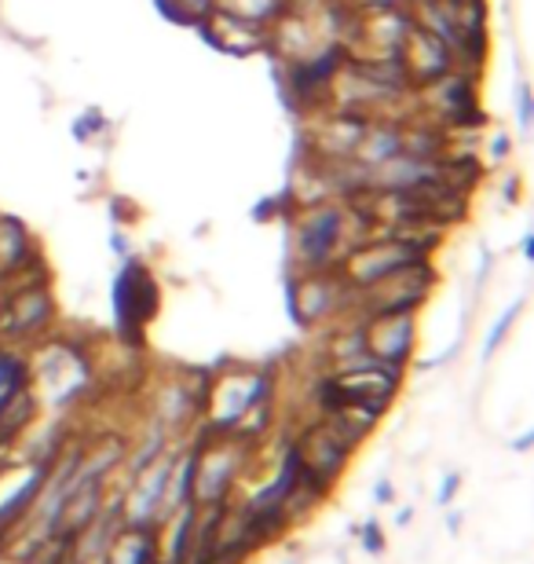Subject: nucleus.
Wrapping results in <instances>:
<instances>
[{
	"mask_svg": "<svg viewBox=\"0 0 534 564\" xmlns=\"http://www.w3.org/2000/svg\"><path fill=\"white\" fill-rule=\"evenodd\" d=\"M271 375L268 370H238V375H224L220 381H212V389L206 392V408L209 411V436H231L238 422L260 403L271 400Z\"/></svg>",
	"mask_w": 534,
	"mask_h": 564,
	"instance_id": "f257e3e1",
	"label": "nucleus"
},
{
	"mask_svg": "<svg viewBox=\"0 0 534 564\" xmlns=\"http://www.w3.org/2000/svg\"><path fill=\"white\" fill-rule=\"evenodd\" d=\"M249 444L235 436H209L198 444V466H195V502L198 506H220L231 502L238 488V477L246 469Z\"/></svg>",
	"mask_w": 534,
	"mask_h": 564,
	"instance_id": "f03ea898",
	"label": "nucleus"
},
{
	"mask_svg": "<svg viewBox=\"0 0 534 564\" xmlns=\"http://www.w3.org/2000/svg\"><path fill=\"white\" fill-rule=\"evenodd\" d=\"M425 253L417 242L411 239H378L370 246H362V250H356L351 257H345V279L351 282V290H370L378 286V282H384L389 275H400L406 272V268L422 264Z\"/></svg>",
	"mask_w": 534,
	"mask_h": 564,
	"instance_id": "7ed1b4c3",
	"label": "nucleus"
},
{
	"mask_svg": "<svg viewBox=\"0 0 534 564\" xmlns=\"http://www.w3.org/2000/svg\"><path fill=\"white\" fill-rule=\"evenodd\" d=\"M359 330H362V345H367V352L378 359V364L403 370L406 359L414 356V341H417L414 312H370L367 319L359 323Z\"/></svg>",
	"mask_w": 534,
	"mask_h": 564,
	"instance_id": "20e7f679",
	"label": "nucleus"
},
{
	"mask_svg": "<svg viewBox=\"0 0 534 564\" xmlns=\"http://www.w3.org/2000/svg\"><path fill=\"white\" fill-rule=\"evenodd\" d=\"M345 239V213L334 206H315L297 224V246L301 264L308 272H323L337 261V246Z\"/></svg>",
	"mask_w": 534,
	"mask_h": 564,
	"instance_id": "39448f33",
	"label": "nucleus"
},
{
	"mask_svg": "<svg viewBox=\"0 0 534 564\" xmlns=\"http://www.w3.org/2000/svg\"><path fill=\"white\" fill-rule=\"evenodd\" d=\"M293 455H297L301 469L308 473L312 480H319L334 491V484L340 480V473H345L348 458H351V447L340 444V440L319 422V425L304 429V436L293 444Z\"/></svg>",
	"mask_w": 534,
	"mask_h": 564,
	"instance_id": "423d86ee",
	"label": "nucleus"
},
{
	"mask_svg": "<svg viewBox=\"0 0 534 564\" xmlns=\"http://www.w3.org/2000/svg\"><path fill=\"white\" fill-rule=\"evenodd\" d=\"M293 315H297V323L312 326L319 319H329L334 312L345 308V301L351 297V282L348 279H334L329 275V268L323 272H308L297 286H293Z\"/></svg>",
	"mask_w": 534,
	"mask_h": 564,
	"instance_id": "0eeeda50",
	"label": "nucleus"
},
{
	"mask_svg": "<svg viewBox=\"0 0 534 564\" xmlns=\"http://www.w3.org/2000/svg\"><path fill=\"white\" fill-rule=\"evenodd\" d=\"M400 63L406 70V82H414V85H428V82H436V77L454 70L450 48L436 37V33L417 26V22L411 26V33H406V41L400 48Z\"/></svg>",
	"mask_w": 534,
	"mask_h": 564,
	"instance_id": "6e6552de",
	"label": "nucleus"
},
{
	"mask_svg": "<svg viewBox=\"0 0 534 564\" xmlns=\"http://www.w3.org/2000/svg\"><path fill=\"white\" fill-rule=\"evenodd\" d=\"M201 26L209 30V41L216 44V48H224L227 55H253V52L271 44V30L257 26V22L238 19L224 8H212Z\"/></svg>",
	"mask_w": 534,
	"mask_h": 564,
	"instance_id": "1a4fd4ad",
	"label": "nucleus"
},
{
	"mask_svg": "<svg viewBox=\"0 0 534 564\" xmlns=\"http://www.w3.org/2000/svg\"><path fill=\"white\" fill-rule=\"evenodd\" d=\"M52 319V297L44 286H30L15 293V297L8 301V308L0 312V337H8V341H19V337H30L44 330Z\"/></svg>",
	"mask_w": 534,
	"mask_h": 564,
	"instance_id": "9d476101",
	"label": "nucleus"
},
{
	"mask_svg": "<svg viewBox=\"0 0 534 564\" xmlns=\"http://www.w3.org/2000/svg\"><path fill=\"white\" fill-rule=\"evenodd\" d=\"M157 312V290L151 275L143 272H124L118 286V319L124 326V334H140V326Z\"/></svg>",
	"mask_w": 534,
	"mask_h": 564,
	"instance_id": "9b49d317",
	"label": "nucleus"
},
{
	"mask_svg": "<svg viewBox=\"0 0 534 564\" xmlns=\"http://www.w3.org/2000/svg\"><path fill=\"white\" fill-rule=\"evenodd\" d=\"M154 561H157V528L121 524L103 564H154Z\"/></svg>",
	"mask_w": 534,
	"mask_h": 564,
	"instance_id": "f8f14e48",
	"label": "nucleus"
},
{
	"mask_svg": "<svg viewBox=\"0 0 534 564\" xmlns=\"http://www.w3.org/2000/svg\"><path fill=\"white\" fill-rule=\"evenodd\" d=\"M216 8L231 11V15L246 22H257V26H264V30H271L290 11L286 0H216Z\"/></svg>",
	"mask_w": 534,
	"mask_h": 564,
	"instance_id": "ddd939ff",
	"label": "nucleus"
},
{
	"mask_svg": "<svg viewBox=\"0 0 534 564\" xmlns=\"http://www.w3.org/2000/svg\"><path fill=\"white\" fill-rule=\"evenodd\" d=\"M30 386V367L26 359L19 352H11V348H0V400L15 397Z\"/></svg>",
	"mask_w": 534,
	"mask_h": 564,
	"instance_id": "4468645a",
	"label": "nucleus"
},
{
	"mask_svg": "<svg viewBox=\"0 0 534 564\" xmlns=\"http://www.w3.org/2000/svg\"><path fill=\"white\" fill-rule=\"evenodd\" d=\"M157 4L165 8V15H173L179 22H195V26H201V22L209 19V11L216 8V0H157Z\"/></svg>",
	"mask_w": 534,
	"mask_h": 564,
	"instance_id": "2eb2a0df",
	"label": "nucleus"
},
{
	"mask_svg": "<svg viewBox=\"0 0 534 564\" xmlns=\"http://www.w3.org/2000/svg\"><path fill=\"white\" fill-rule=\"evenodd\" d=\"M356 535H359V546L367 550L370 557H381L384 550H389V539H384V528L373 521V517H367L362 524H356Z\"/></svg>",
	"mask_w": 534,
	"mask_h": 564,
	"instance_id": "dca6fc26",
	"label": "nucleus"
},
{
	"mask_svg": "<svg viewBox=\"0 0 534 564\" xmlns=\"http://www.w3.org/2000/svg\"><path fill=\"white\" fill-rule=\"evenodd\" d=\"M520 308H524V301H516L513 308H505L502 312V319H498L494 326H491V334H487V341H483V359H491L494 352H498V345L505 341V334H509V326L516 323V315H520Z\"/></svg>",
	"mask_w": 534,
	"mask_h": 564,
	"instance_id": "f3484780",
	"label": "nucleus"
},
{
	"mask_svg": "<svg viewBox=\"0 0 534 564\" xmlns=\"http://www.w3.org/2000/svg\"><path fill=\"white\" fill-rule=\"evenodd\" d=\"M458 491H461V473H443L439 491H436V506H439V510H447V506L458 499Z\"/></svg>",
	"mask_w": 534,
	"mask_h": 564,
	"instance_id": "a211bd4d",
	"label": "nucleus"
},
{
	"mask_svg": "<svg viewBox=\"0 0 534 564\" xmlns=\"http://www.w3.org/2000/svg\"><path fill=\"white\" fill-rule=\"evenodd\" d=\"M373 502H378V506H392L395 502V484L392 480H378V484H373Z\"/></svg>",
	"mask_w": 534,
	"mask_h": 564,
	"instance_id": "6ab92c4d",
	"label": "nucleus"
},
{
	"mask_svg": "<svg viewBox=\"0 0 534 564\" xmlns=\"http://www.w3.org/2000/svg\"><path fill=\"white\" fill-rule=\"evenodd\" d=\"M362 8H403L406 0H359Z\"/></svg>",
	"mask_w": 534,
	"mask_h": 564,
	"instance_id": "aec40b11",
	"label": "nucleus"
},
{
	"mask_svg": "<svg viewBox=\"0 0 534 564\" xmlns=\"http://www.w3.org/2000/svg\"><path fill=\"white\" fill-rule=\"evenodd\" d=\"M447 532H450V535H458V532H461V513H458V510H450V513H447Z\"/></svg>",
	"mask_w": 534,
	"mask_h": 564,
	"instance_id": "412c9836",
	"label": "nucleus"
},
{
	"mask_svg": "<svg viewBox=\"0 0 534 564\" xmlns=\"http://www.w3.org/2000/svg\"><path fill=\"white\" fill-rule=\"evenodd\" d=\"M406 524H414V510H411V506L400 510V517H395V528H406Z\"/></svg>",
	"mask_w": 534,
	"mask_h": 564,
	"instance_id": "4be33fe9",
	"label": "nucleus"
},
{
	"mask_svg": "<svg viewBox=\"0 0 534 564\" xmlns=\"http://www.w3.org/2000/svg\"><path fill=\"white\" fill-rule=\"evenodd\" d=\"M290 564H297V561H290Z\"/></svg>",
	"mask_w": 534,
	"mask_h": 564,
	"instance_id": "5701e85b",
	"label": "nucleus"
}]
</instances>
